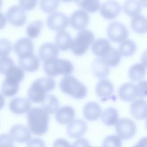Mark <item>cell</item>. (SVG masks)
<instances>
[{
  "mask_svg": "<svg viewBox=\"0 0 147 147\" xmlns=\"http://www.w3.org/2000/svg\"><path fill=\"white\" fill-rule=\"evenodd\" d=\"M43 26V23L41 21L37 20L30 23L26 27V32L29 38H36L40 34Z\"/></svg>",
  "mask_w": 147,
  "mask_h": 147,
  "instance_id": "e575fe53",
  "label": "cell"
},
{
  "mask_svg": "<svg viewBox=\"0 0 147 147\" xmlns=\"http://www.w3.org/2000/svg\"><path fill=\"white\" fill-rule=\"evenodd\" d=\"M69 18L63 13L55 11L51 13L47 19V25L52 30L59 32L66 28L69 25Z\"/></svg>",
  "mask_w": 147,
  "mask_h": 147,
  "instance_id": "ba28073f",
  "label": "cell"
},
{
  "mask_svg": "<svg viewBox=\"0 0 147 147\" xmlns=\"http://www.w3.org/2000/svg\"><path fill=\"white\" fill-rule=\"evenodd\" d=\"M114 91V86L108 79H100L95 87V93L102 102L115 100V96L113 95Z\"/></svg>",
  "mask_w": 147,
  "mask_h": 147,
  "instance_id": "30bf717a",
  "label": "cell"
},
{
  "mask_svg": "<svg viewBox=\"0 0 147 147\" xmlns=\"http://www.w3.org/2000/svg\"><path fill=\"white\" fill-rule=\"evenodd\" d=\"M2 4H3V0H0V9L2 6Z\"/></svg>",
  "mask_w": 147,
  "mask_h": 147,
  "instance_id": "816d5d0a",
  "label": "cell"
},
{
  "mask_svg": "<svg viewBox=\"0 0 147 147\" xmlns=\"http://www.w3.org/2000/svg\"><path fill=\"white\" fill-rule=\"evenodd\" d=\"M100 117L103 123L107 126L115 125L119 120L118 111L114 107H108L105 109L101 113Z\"/></svg>",
  "mask_w": 147,
  "mask_h": 147,
  "instance_id": "4316f807",
  "label": "cell"
},
{
  "mask_svg": "<svg viewBox=\"0 0 147 147\" xmlns=\"http://www.w3.org/2000/svg\"><path fill=\"white\" fill-rule=\"evenodd\" d=\"M91 71L93 75L100 79L106 78L110 74L109 67L101 57L96 59L92 61Z\"/></svg>",
  "mask_w": 147,
  "mask_h": 147,
  "instance_id": "603a6c76",
  "label": "cell"
},
{
  "mask_svg": "<svg viewBox=\"0 0 147 147\" xmlns=\"http://www.w3.org/2000/svg\"><path fill=\"white\" fill-rule=\"evenodd\" d=\"M87 130V125L84 121L77 119L69 122L67 127L68 136L73 138H79L84 134Z\"/></svg>",
  "mask_w": 147,
  "mask_h": 147,
  "instance_id": "e0dca14e",
  "label": "cell"
},
{
  "mask_svg": "<svg viewBox=\"0 0 147 147\" xmlns=\"http://www.w3.org/2000/svg\"><path fill=\"white\" fill-rule=\"evenodd\" d=\"M59 101L57 97L52 94H46L41 102L42 109L48 114L55 113L59 108Z\"/></svg>",
  "mask_w": 147,
  "mask_h": 147,
  "instance_id": "f1b7e54d",
  "label": "cell"
},
{
  "mask_svg": "<svg viewBox=\"0 0 147 147\" xmlns=\"http://www.w3.org/2000/svg\"><path fill=\"white\" fill-rule=\"evenodd\" d=\"M9 135L14 141L18 143L28 142L32 138V133L29 128L21 124L13 125L10 129Z\"/></svg>",
  "mask_w": 147,
  "mask_h": 147,
  "instance_id": "8fae6325",
  "label": "cell"
},
{
  "mask_svg": "<svg viewBox=\"0 0 147 147\" xmlns=\"http://www.w3.org/2000/svg\"><path fill=\"white\" fill-rule=\"evenodd\" d=\"M133 147H146V137H144L140 139Z\"/></svg>",
  "mask_w": 147,
  "mask_h": 147,
  "instance_id": "c3c4849f",
  "label": "cell"
},
{
  "mask_svg": "<svg viewBox=\"0 0 147 147\" xmlns=\"http://www.w3.org/2000/svg\"><path fill=\"white\" fill-rule=\"evenodd\" d=\"M26 147H46L45 142L40 138H34L30 139L28 142Z\"/></svg>",
  "mask_w": 147,
  "mask_h": 147,
  "instance_id": "ee69618b",
  "label": "cell"
},
{
  "mask_svg": "<svg viewBox=\"0 0 147 147\" xmlns=\"http://www.w3.org/2000/svg\"><path fill=\"white\" fill-rule=\"evenodd\" d=\"M62 2H71L73 0H60Z\"/></svg>",
  "mask_w": 147,
  "mask_h": 147,
  "instance_id": "f907efd6",
  "label": "cell"
},
{
  "mask_svg": "<svg viewBox=\"0 0 147 147\" xmlns=\"http://www.w3.org/2000/svg\"><path fill=\"white\" fill-rule=\"evenodd\" d=\"M111 43L107 39L98 38L91 44V51L98 57H102L111 48Z\"/></svg>",
  "mask_w": 147,
  "mask_h": 147,
  "instance_id": "d4e9b609",
  "label": "cell"
},
{
  "mask_svg": "<svg viewBox=\"0 0 147 147\" xmlns=\"http://www.w3.org/2000/svg\"><path fill=\"white\" fill-rule=\"evenodd\" d=\"M73 39L71 34L65 30H61L57 33L55 38V44L59 50L66 51L71 48Z\"/></svg>",
  "mask_w": 147,
  "mask_h": 147,
  "instance_id": "7402d4cb",
  "label": "cell"
},
{
  "mask_svg": "<svg viewBox=\"0 0 147 147\" xmlns=\"http://www.w3.org/2000/svg\"><path fill=\"white\" fill-rule=\"evenodd\" d=\"M13 45L6 38H0V57L8 56L11 52Z\"/></svg>",
  "mask_w": 147,
  "mask_h": 147,
  "instance_id": "f35d334b",
  "label": "cell"
},
{
  "mask_svg": "<svg viewBox=\"0 0 147 147\" xmlns=\"http://www.w3.org/2000/svg\"><path fill=\"white\" fill-rule=\"evenodd\" d=\"M19 90V84L11 83L3 80L1 84V94L6 97L14 96Z\"/></svg>",
  "mask_w": 147,
  "mask_h": 147,
  "instance_id": "d590c367",
  "label": "cell"
},
{
  "mask_svg": "<svg viewBox=\"0 0 147 147\" xmlns=\"http://www.w3.org/2000/svg\"><path fill=\"white\" fill-rule=\"evenodd\" d=\"M19 6L25 11L33 9L37 3V0H18Z\"/></svg>",
  "mask_w": 147,
  "mask_h": 147,
  "instance_id": "b9f144b4",
  "label": "cell"
},
{
  "mask_svg": "<svg viewBox=\"0 0 147 147\" xmlns=\"http://www.w3.org/2000/svg\"><path fill=\"white\" fill-rule=\"evenodd\" d=\"M27 121L29 129L34 135L41 136L48 131L49 116L42 108L30 109L27 113Z\"/></svg>",
  "mask_w": 147,
  "mask_h": 147,
  "instance_id": "6da1fadb",
  "label": "cell"
},
{
  "mask_svg": "<svg viewBox=\"0 0 147 147\" xmlns=\"http://www.w3.org/2000/svg\"><path fill=\"white\" fill-rule=\"evenodd\" d=\"M146 74V64L143 63H136L129 69L128 75L130 79L133 82L142 80Z\"/></svg>",
  "mask_w": 147,
  "mask_h": 147,
  "instance_id": "83f0119b",
  "label": "cell"
},
{
  "mask_svg": "<svg viewBox=\"0 0 147 147\" xmlns=\"http://www.w3.org/2000/svg\"><path fill=\"white\" fill-rule=\"evenodd\" d=\"M14 51L18 57H22L34 52V44L28 37H22L18 40L13 46Z\"/></svg>",
  "mask_w": 147,
  "mask_h": 147,
  "instance_id": "ac0fdd59",
  "label": "cell"
},
{
  "mask_svg": "<svg viewBox=\"0 0 147 147\" xmlns=\"http://www.w3.org/2000/svg\"><path fill=\"white\" fill-rule=\"evenodd\" d=\"M132 29L137 33L144 34L146 32V18L140 14L132 17L130 23Z\"/></svg>",
  "mask_w": 147,
  "mask_h": 147,
  "instance_id": "4dcf8cb0",
  "label": "cell"
},
{
  "mask_svg": "<svg viewBox=\"0 0 147 147\" xmlns=\"http://www.w3.org/2000/svg\"><path fill=\"white\" fill-rule=\"evenodd\" d=\"M5 103V99L4 96L0 93V110L3 109Z\"/></svg>",
  "mask_w": 147,
  "mask_h": 147,
  "instance_id": "681fc988",
  "label": "cell"
},
{
  "mask_svg": "<svg viewBox=\"0 0 147 147\" xmlns=\"http://www.w3.org/2000/svg\"><path fill=\"white\" fill-rule=\"evenodd\" d=\"M20 67L28 72H34L40 67V60L34 53L20 57L18 59Z\"/></svg>",
  "mask_w": 147,
  "mask_h": 147,
  "instance_id": "d6986e66",
  "label": "cell"
},
{
  "mask_svg": "<svg viewBox=\"0 0 147 147\" xmlns=\"http://www.w3.org/2000/svg\"><path fill=\"white\" fill-rule=\"evenodd\" d=\"M7 24V19L6 16L0 11V30L2 29Z\"/></svg>",
  "mask_w": 147,
  "mask_h": 147,
  "instance_id": "7dc6e473",
  "label": "cell"
},
{
  "mask_svg": "<svg viewBox=\"0 0 147 147\" xmlns=\"http://www.w3.org/2000/svg\"><path fill=\"white\" fill-rule=\"evenodd\" d=\"M141 7L139 0H126L123 5V10L127 16L133 17L140 14Z\"/></svg>",
  "mask_w": 147,
  "mask_h": 147,
  "instance_id": "f546056e",
  "label": "cell"
},
{
  "mask_svg": "<svg viewBox=\"0 0 147 147\" xmlns=\"http://www.w3.org/2000/svg\"><path fill=\"white\" fill-rule=\"evenodd\" d=\"M137 46L134 41L131 40H126L121 42L118 49L121 56L123 57H130L134 54L136 51Z\"/></svg>",
  "mask_w": 147,
  "mask_h": 147,
  "instance_id": "d6a6232c",
  "label": "cell"
},
{
  "mask_svg": "<svg viewBox=\"0 0 147 147\" xmlns=\"http://www.w3.org/2000/svg\"><path fill=\"white\" fill-rule=\"evenodd\" d=\"M5 16L7 21L16 27L23 26L26 21L27 17L25 11L17 5H14L9 8Z\"/></svg>",
  "mask_w": 147,
  "mask_h": 147,
  "instance_id": "9c48e42d",
  "label": "cell"
},
{
  "mask_svg": "<svg viewBox=\"0 0 147 147\" xmlns=\"http://www.w3.org/2000/svg\"><path fill=\"white\" fill-rule=\"evenodd\" d=\"M53 147H71L69 142L63 138L56 139L53 144Z\"/></svg>",
  "mask_w": 147,
  "mask_h": 147,
  "instance_id": "bcb514c9",
  "label": "cell"
},
{
  "mask_svg": "<svg viewBox=\"0 0 147 147\" xmlns=\"http://www.w3.org/2000/svg\"><path fill=\"white\" fill-rule=\"evenodd\" d=\"M9 108L15 114H25L31 109L30 100L27 98L16 97L10 101Z\"/></svg>",
  "mask_w": 147,
  "mask_h": 147,
  "instance_id": "9a60e30c",
  "label": "cell"
},
{
  "mask_svg": "<svg viewBox=\"0 0 147 147\" xmlns=\"http://www.w3.org/2000/svg\"><path fill=\"white\" fill-rule=\"evenodd\" d=\"M95 36L90 30L82 29L77 34L73 40L71 49L72 53L76 56H82L86 53L89 47L94 41Z\"/></svg>",
  "mask_w": 147,
  "mask_h": 147,
  "instance_id": "5b68a950",
  "label": "cell"
},
{
  "mask_svg": "<svg viewBox=\"0 0 147 147\" xmlns=\"http://www.w3.org/2000/svg\"><path fill=\"white\" fill-rule=\"evenodd\" d=\"M107 34L113 42L121 43L126 40L129 35L127 28L118 22H113L107 28Z\"/></svg>",
  "mask_w": 147,
  "mask_h": 147,
  "instance_id": "52a82bcc",
  "label": "cell"
},
{
  "mask_svg": "<svg viewBox=\"0 0 147 147\" xmlns=\"http://www.w3.org/2000/svg\"><path fill=\"white\" fill-rule=\"evenodd\" d=\"M5 75V81L11 83L20 84V83L24 78L25 71L20 67L14 65Z\"/></svg>",
  "mask_w": 147,
  "mask_h": 147,
  "instance_id": "484cf974",
  "label": "cell"
},
{
  "mask_svg": "<svg viewBox=\"0 0 147 147\" xmlns=\"http://www.w3.org/2000/svg\"><path fill=\"white\" fill-rule=\"evenodd\" d=\"M74 65L68 60L56 58L44 64V70L49 77L58 75H70L74 71Z\"/></svg>",
  "mask_w": 147,
  "mask_h": 147,
  "instance_id": "277c9868",
  "label": "cell"
},
{
  "mask_svg": "<svg viewBox=\"0 0 147 147\" xmlns=\"http://www.w3.org/2000/svg\"><path fill=\"white\" fill-rule=\"evenodd\" d=\"M75 115L74 109L70 106L61 107L56 112L55 118L56 121L61 125L68 124L74 120Z\"/></svg>",
  "mask_w": 147,
  "mask_h": 147,
  "instance_id": "44dd1931",
  "label": "cell"
},
{
  "mask_svg": "<svg viewBox=\"0 0 147 147\" xmlns=\"http://www.w3.org/2000/svg\"><path fill=\"white\" fill-rule=\"evenodd\" d=\"M137 85L138 97L144 98L146 96V81L141 80Z\"/></svg>",
  "mask_w": 147,
  "mask_h": 147,
  "instance_id": "7bdbcfd3",
  "label": "cell"
},
{
  "mask_svg": "<svg viewBox=\"0 0 147 147\" xmlns=\"http://www.w3.org/2000/svg\"><path fill=\"white\" fill-rule=\"evenodd\" d=\"M102 113L100 106L95 102H88L83 107V114L86 119L95 121L99 119Z\"/></svg>",
  "mask_w": 147,
  "mask_h": 147,
  "instance_id": "cb8c5ba5",
  "label": "cell"
},
{
  "mask_svg": "<svg viewBox=\"0 0 147 147\" xmlns=\"http://www.w3.org/2000/svg\"><path fill=\"white\" fill-rule=\"evenodd\" d=\"M59 87L63 93L77 99H83L87 92L85 85L71 75L64 76L59 83Z\"/></svg>",
  "mask_w": 147,
  "mask_h": 147,
  "instance_id": "3957f363",
  "label": "cell"
},
{
  "mask_svg": "<svg viewBox=\"0 0 147 147\" xmlns=\"http://www.w3.org/2000/svg\"><path fill=\"white\" fill-rule=\"evenodd\" d=\"M146 102L142 98L133 100L130 106V112L133 117L138 120L144 119L146 117Z\"/></svg>",
  "mask_w": 147,
  "mask_h": 147,
  "instance_id": "ffe728a7",
  "label": "cell"
},
{
  "mask_svg": "<svg viewBox=\"0 0 147 147\" xmlns=\"http://www.w3.org/2000/svg\"><path fill=\"white\" fill-rule=\"evenodd\" d=\"M56 82L51 77H44L34 81L28 91V99L33 103H41L46 93L52 91Z\"/></svg>",
  "mask_w": 147,
  "mask_h": 147,
  "instance_id": "7a4b0ae2",
  "label": "cell"
},
{
  "mask_svg": "<svg viewBox=\"0 0 147 147\" xmlns=\"http://www.w3.org/2000/svg\"><path fill=\"white\" fill-rule=\"evenodd\" d=\"M100 15L106 20H113L120 14L121 7L115 0H108L100 7Z\"/></svg>",
  "mask_w": 147,
  "mask_h": 147,
  "instance_id": "7c38bea8",
  "label": "cell"
},
{
  "mask_svg": "<svg viewBox=\"0 0 147 147\" xmlns=\"http://www.w3.org/2000/svg\"><path fill=\"white\" fill-rule=\"evenodd\" d=\"M83 10L88 13H95L99 10V0H73Z\"/></svg>",
  "mask_w": 147,
  "mask_h": 147,
  "instance_id": "836d02e7",
  "label": "cell"
},
{
  "mask_svg": "<svg viewBox=\"0 0 147 147\" xmlns=\"http://www.w3.org/2000/svg\"><path fill=\"white\" fill-rule=\"evenodd\" d=\"M103 147H121V139L116 135H110L106 137L102 142Z\"/></svg>",
  "mask_w": 147,
  "mask_h": 147,
  "instance_id": "74e56055",
  "label": "cell"
},
{
  "mask_svg": "<svg viewBox=\"0 0 147 147\" xmlns=\"http://www.w3.org/2000/svg\"><path fill=\"white\" fill-rule=\"evenodd\" d=\"M118 94L119 98L123 101H133L138 98L137 85L132 83H125L119 88Z\"/></svg>",
  "mask_w": 147,
  "mask_h": 147,
  "instance_id": "2e32d148",
  "label": "cell"
},
{
  "mask_svg": "<svg viewBox=\"0 0 147 147\" xmlns=\"http://www.w3.org/2000/svg\"><path fill=\"white\" fill-rule=\"evenodd\" d=\"M71 147H90L88 141L84 138H78Z\"/></svg>",
  "mask_w": 147,
  "mask_h": 147,
  "instance_id": "f6af8a7d",
  "label": "cell"
},
{
  "mask_svg": "<svg viewBox=\"0 0 147 147\" xmlns=\"http://www.w3.org/2000/svg\"><path fill=\"white\" fill-rule=\"evenodd\" d=\"M59 51L56 45L52 42L42 44L38 49V57L43 63H46L57 58Z\"/></svg>",
  "mask_w": 147,
  "mask_h": 147,
  "instance_id": "5bb4252c",
  "label": "cell"
},
{
  "mask_svg": "<svg viewBox=\"0 0 147 147\" xmlns=\"http://www.w3.org/2000/svg\"><path fill=\"white\" fill-rule=\"evenodd\" d=\"M121 56L118 49L111 47L106 55L101 58L109 67H114L119 64L121 59Z\"/></svg>",
  "mask_w": 147,
  "mask_h": 147,
  "instance_id": "1f68e13d",
  "label": "cell"
},
{
  "mask_svg": "<svg viewBox=\"0 0 147 147\" xmlns=\"http://www.w3.org/2000/svg\"><path fill=\"white\" fill-rule=\"evenodd\" d=\"M14 65V61L8 56L0 57V73L5 75L6 73Z\"/></svg>",
  "mask_w": 147,
  "mask_h": 147,
  "instance_id": "ab89813d",
  "label": "cell"
},
{
  "mask_svg": "<svg viewBox=\"0 0 147 147\" xmlns=\"http://www.w3.org/2000/svg\"><path fill=\"white\" fill-rule=\"evenodd\" d=\"M90 22L88 13L83 10H77L71 16L69 22L72 28L77 30L84 29Z\"/></svg>",
  "mask_w": 147,
  "mask_h": 147,
  "instance_id": "4fadbf2b",
  "label": "cell"
},
{
  "mask_svg": "<svg viewBox=\"0 0 147 147\" xmlns=\"http://www.w3.org/2000/svg\"><path fill=\"white\" fill-rule=\"evenodd\" d=\"M0 147H14V141L9 134H0Z\"/></svg>",
  "mask_w": 147,
  "mask_h": 147,
  "instance_id": "60d3db41",
  "label": "cell"
},
{
  "mask_svg": "<svg viewBox=\"0 0 147 147\" xmlns=\"http://www.w3.org/2000/svg\"><path fill=\"white\" fill-rule=\"evenodd\" d=\"M115 130L121 139L127 140L135 136L137 127L134 121L124 118L118 120L115 123Z\"/></svg>",
  "mask_w": 147,
  "mask_h": 147,
  "instance_id": "8992f818",
  "label": "cell"
},
{
  "mask_svg": "<svg viewBox=\"0 0 147 147\" xmlns=\"http://www.w3.org/2000/svg\"><path fill=\"white\" fill-rule=\"evenodd\" d=\"M60 0H41L40 7L42 11L47 13H51L55 11L58 7Z\"/></svg>",
  "mask_w": 147,
  "mask_h": 147,
  "instance_id": "8d00e7d4",
  "label": "cell"
}]
</instances>
